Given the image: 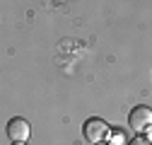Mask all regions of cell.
<instances>
[{"label":"cell","instance_id":"5b68a950","mask_svg":"<svg viewBox=\"0 0 152 145\" xmlns=\"http://www.w3.org/2000/svg\"><path fill=\"white\" fill-rule=\"evenodd\" d=\"M130 145H150V140H147V138H142V135H135V138L130 140Z\"/></svg>","mask_w":152,"mask_h":145},{"label":"cell","instance_id":"6da1fadb","mask_svg":"<svg viewBox=\"0 0 152 145\" xmlns=\"http://www.w3.org/2000/svg\"><path fill=\"white\" fill-rule=\"evenodd\" d=\"M82 135H85V140H89L92 145H99V143H104V140L111 135V128H109V123H106L104 119L92 116V119H87L85 126H82Z\"/></svg>","mask_w":152,"mask_h":145},{"label":"cell","instance_id":"7a4b0ae2","mask_svg":"<svg viewBox=\"0 0 152 145\" xmlns=\"http://www.w3.org/2000/svg\"><path fill=\"white\" fill-rule=\"evenodd\" d=\"M128 123L135 133H145L152 128V109L140 104V106H133L130 109V116H128Z\"/></svg>","mask_w":152,"mask_h":145},{"label":"cell","instance_id":"277c9868","mask_svg":"<svg viewBox=\"0 0 152 145\" xmlns=\"http://www.w3.org/2000/svg\"><path fill=\"white\" fill-rule=\"evenodd\" d=\"M109 138H111V143H109V145H123V143H126L123 131H111V135H109Z\"/></svg>","mask_w":152,"mask_h":145},{"label":"cell","instance_id":"3957f363","mask_svg":"<svg viewBox=\"0 0 152 145\" xmlns=\"http://www.w3.org/2000/svg\"><path fill=\"white\" fill-rule=\"evenodd\" d=\"M29 135H31V126H29L27 119H22V116L10 119V123H7V138L12 143H27Z\"/></svg>","mask_w":152,"mask_h":145},{"label":"cell","instance_id":"ba28073f","mask_svg":"<svg viewBox=\"0 0 152 145\" xmlns=\"http://www.w3.org/2000/svg\"><path fill=\"white\" fill-rule=\"evenodd\" d=\"M99 145H106V143H99Z\"/></svg>","mask_w":152,"mask_h":145},{"label":"cell","instance_id":"8992f818","mask_svg":"<svg viewBox=\"0 0 152 145\" xmlns=\"http://www.w3.org/2000/svg\"><path fill=\"white\" fill-rule=\"evenodd\" d=\"M12 145H27V143H12Z\"/></svg>","mask_w":152,"mask_h":145},{"label":"cell","instance_id":"52a82bcc","mask_svg":"<svg viewBox=\"0 0 152 145\" xmlns=\"http://www.w3.org/2000/svg\"><path fill=\"white\" fill-rule=\"evenodd\" d=\"M147 133H150V135H152V128H150V131H147Z\"/></svg>","mask_w":152,"mask_h":145}]
</instances>
